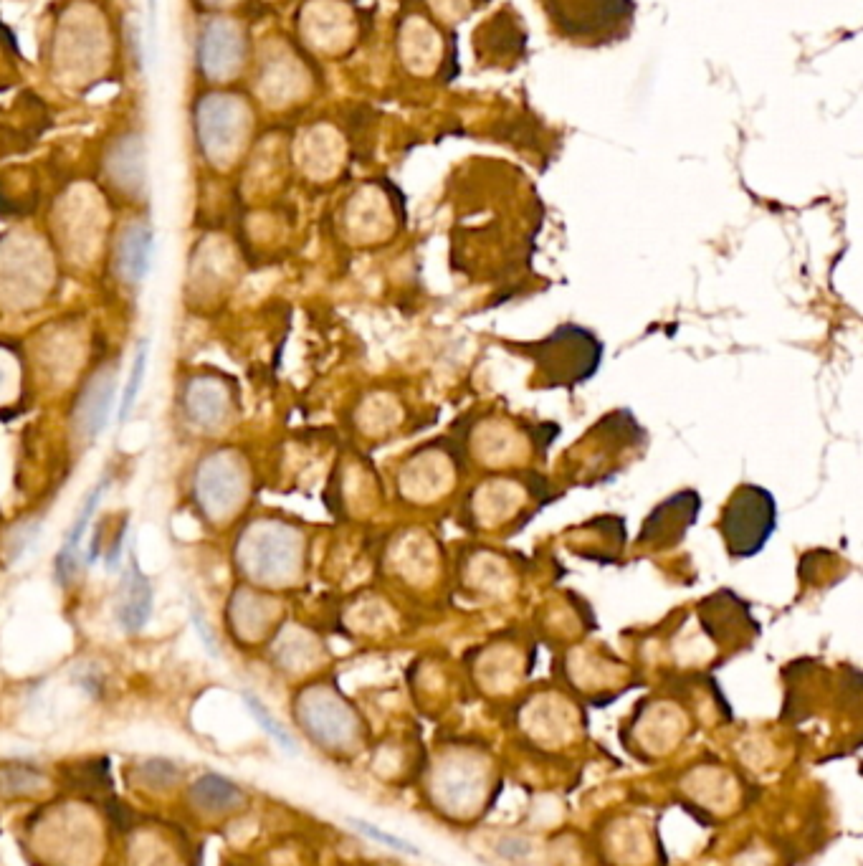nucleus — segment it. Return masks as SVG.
Segmentation results:
<instances>
[{
  "label": "nucleus",
  "instance_id": "nucleus-1",
  "mask_svg": "<svg viewBox=\"0 0 863 866\" xmlns=\"http://www.w3.org/2000/svg\"><path fill=\"white\" fill-rule=\"evenodd\" d=\"M114 403V375L99 370L89 385L81 390L79 403H76V431L84 439L94 441L104 426H107L109 411Z\"/></svg>",
  "mask_w": 863,
  "mask_h": 866
},
{
  "label": "nucleus",
  "instance_id": "nucleus-2",
  "mask_svg": "<svg viewBox=\"0 0 863 866\" xmlns=\"http://www.w3.org/2000/svg\"><path fill=\"white\" fill-rule=\"evenodd\" d=\"M152 261V231L145 223H135L122 233L117 251V271L125 282L137 284L145 279Z\"/></svg>",
  "mask_w": 863,
  "mask_h": 866
},
{
  "label": "nucleus",
  "instance_id": "nucleus-3",
  "mask_svg": "<svg viewBox=\"0 0 863 866\" xmlns=\"http://www.w3.org/2000/svg\"><path fill=\"white\" fill-rule=\"evenodd\" d=\"M152 611V588L147 583L145 575L137 568H132L130 575L122 580V590H119L117 616L122 628L127 631H140L147 623Z\"/></svg>",
  "mask_w": 863,
  "mask_h": 866
},
{
  "label": "nucleus",
  "instance_id": "nucleus-4",
  "mask_svg": "<svg viewBox=\"0 0 863 866\" xmlns=\"http://www.w3.org/2000/svg\"><path fill=\"white\" fill-rule=\"evenodd\" d=\"M190 798L198 808L208 813H223L233 811L243 803V793L238 791V785L231 780L221 778V775H205L193 785Z\"/></svg>",
  "mask_w": 863,
  "mask_h": 866
},
{
  "label": "nucleus",
  "instance_id": "nucleus-5",
  "mask_svg": "<svg viewBox=\"0 0 863 866\" xmlns=\"http://www.w3.org/2000/svg\"><path fill=\"white\" fill-rule=\"evenodd\" d=\"M104 489H107V482H99V487L94 489L92 494H89L87 502H84V507H81L79 517H76V522H74V525H71L69 537H66L64 545H61L59 558H56V568H59L61 578H64V575H69V568H71V563H74V558H76V550H79L81 537H84V532H87L89 522H92L94 509H97L99 497H102Z\"/></svg>",
  "mask_w": 863,
  "mask_h": 866
},
{
  "label": "nucleus",
  "instance_id": "nucleus-6",
  "mask_svg": "<svg viewBox=\"0 0 863 866\" xmlns=\"http://www.w3.org/2000/svg\"><path fill=\"white\" fill-rule=\"evenodd\" d=\"M145 368H147V342H140L137 358H135V363H132L130 380H127V385H125V398H122V406H119V418H122V421H125L127 413L132 411V406H135L137 393H140L142 378H145Z\"/></svg>",
  "mask_w": 863,
  "mask_h": 866
},
{
  "label": "nucleus",
  "instance_id": "nucleus-7",
  "mask_svg": "<svg viewBox=\"0 0 863 866\" xmlns=\"http://www.w3.org/2000/svg\"><path fill=\"white\" fill-rule=\"evenodd\" d=\"M41 783V775L36 770L26 768V765H16V768H6L0 773V788L6 793H21L31 791Z\"/></svg>",
  "mask_w": 863,
  "mask_h": 866
},
{
  "label": "nucleus",
  "instance_id": "nucleus-8",
  "mask_svg": "<svg viewBox=\"0 0 863 866\" xmlns=\"http://www.w3.org/2000/svg\"><path fill=\"white\" fill-rule=\"evenodd\" d=\"M246 704H249L251 715H254L256 720H259L261 725H264V730L269 732V735L274 737L276 742H281V745H284L286 750H289V753H294V750H297V747H294V740H292V737H289V732H286L284 727H281L279 722H276L274 717H271L269 712L264 710V704H261L259 699H254V697H251V694H246Z\"/></svg>",
  "mask_w": 863,
  "mask_h": 866
},
{
  "label": "nucleus",
  "instance_id": "nucleus-9",
  "mask_svg": "<svg viewBox=\"0 0 863 866\" xmlns=\"http://www.w3.org/2000/svg\"><path fill=\"white\" fill-rule=\"evenodd\" d=\"M350 823H352V826H355L357 831H362V834L370 836V839H373V841H380V844L390 846V849H398V851H403V854H410V856L421 854V851H418L416 846L410 844V841L400 839V836L388 834V831L378 829V826H373V823L362 821V818H350Z\"/></svg>",
  "mask_w": 863,
  "mask_h": 866
},
{
  "label": "nucleus",
  "instance_id": "nucleus-10",
  "mask_svg": "<svg viewBox=\"0 0 863 866\" xmlns=\"http://www.w3.org/2000/svg\"><path fill=\"white\" fill-rule=\"evenodd\" d=\"M504 846H499V854L502 856H509V859H519V856H524L527 854V849H524V844L519 839H507V841H502Z\"/></svg>",
  "mask_w": 863,
  "mask_h": 866
},
{
  "label": "nucleus",
  "instance_id": "nucleus-11",
  "mask_svg": "<svg viewBox=\"0 0 863 866\" xmlns=\"http://www.w3.org/2000/svg\"><path fill=\"white\" fill-rule=\"evenodd\" d=\"M147 8H150V26L155 31V16H157V0H147Z\"/></svg>",
  "mask_w": 863,
  "mask_h": 866
}]
</instances>
